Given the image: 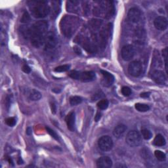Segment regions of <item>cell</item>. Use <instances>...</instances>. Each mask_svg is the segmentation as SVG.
<instances>
[{"mask_svg":"<svg viewBox=\"0 0 168 168\" xmlns=\"http://www.w3.org/2000/svg\"><path fill=\"white\" fill-rule=\"evenodd\" d=\"M48 23L45 21L35 22L31 28H29L28 37L31 43L35 47L39 48L45 43V39L47 34Z\"/></svg>","mask_w":168,"mask_h":168,"instance_id":"6da1fadb","label":"cell"},{"mask_svg":"<svg viewBox=\"0 0 168 168\" xmlns=\"http://www.w3.org/2000/svg\"><path fill=\"white\" fill-rule=\"evenodd\" d=\"M80 21L78 18L72 15H65L60 22V28L67 38H71L79 28Z\"/></svg>","mask_w":168,"mask_h":168,"instance_id":"7a4b0ae2","label":"cell"},{"mask_svg":"<svg viewBox=\"0 0 168 168\" xmlns=\"http://www.w3.org/2000/svg\"><path fill=\"white\" fill-rule=\"evenodd\" d=\"M28 6L32 15L37 19L44 18L51 12V8L46 2L32 1L28 2Z\"/></svg>","mask_w":168,"mask_h":168,"instance_id":"3957f363","label":"cell"},{"mask_svg":"<svg viewBox=\"0 0 168 168\" xmlns=\"http://www.w3.org/2000/svg\"><path fill=\"white\" fill-rule=\"evenodd\" d=\"M114 6L112 1H104L100 2V7H96L94 9V15L100 16L104 14L106 19H110L114 14Z\"/></svg>","mask_w":168,"mask_h":168,"instance_id":"277c9868","label":"cell"},{"mask_svg":"<svg viewBox=\"0 0 168 168\" xmlns=\"http://www.w3.org/2000/svg\"><path fill=\"white\" fill-rule=\"evenodd\" d=\"M69 76L72 79L80 80L84 82H91L95 79V74L93 71L78 72L73 70L70 72Z\"/></svg>","mask_w":168,"mask_h":168,"instance_id":"5b68a950","label":"cell"},{"mask_svg":"<svg viewBox=\"0 0 168 168\" xmlns=\"http://www.w3.org/2000/svg\"><path fill=\"white\" fill-rule=\"evenodd\" d=\"M125 141L128 145L135 147L141 145L142 138L139 132L137 131H131L126 135Z\"/></svg>","mask_w":168,"mask_h":168,"instance_id":"8992f818","label":"cell"},{"mask_svg":"<svg viewBox=\"0 0 168 168\" xmlns=\"http://www.w3.org/2000/svg\"><path fill=\"white\" fill-rule=\"evenodd\" d=\"M58 43L57 35L54 32L50 31L46 35L45 39V49L47 51H52L56 47Z\"/></svg>","mask_w":168,"mask_h":168,"instance_id":"52a82bcc","label":"cell"},{"mask_svg":"<svg viewBox=\"0 0 168 168\" xmlns=\"http://www.w3.org/2000/svg\"><path fill=\"white\" fill-rule=\"evenodd\" d=\"M98 146L101 151H109L113 147V141L109 136L105 135L101 137L98 141Z\"/></svg>","mask_w":168,"mask_h":168,"instance_id":"ba28073f","label":"cell"},{"mask_svg":"<svg viewBox=\"0 0 168 168\" xmlns=\"http://www.w3.org/2000/svg\"><path fill=\"white\" fill-rule=\"evenodd\" d=\"M142 70V66L141 62L139 61H133L131 62L129 67H128V71L129 74L134 77L139 76Z\"/></svg>","mask_w":168,"mask_h":168,"instance_id":"9c48e42d","label":"cell"},{"mask_svg":"<svg viewBox=\"0 0 168 168\" xmlns=\"http://www.w3.org/2000/svg\"><path fill=\"white\" fill-rule=\"evenodd\" d=\"M122 57L125 61H129L133 58L135 55V49L131 45H125L122 49Z\"/></svg>","mask_w":168,"mask_h":168,"instance_id":"30bf717a","label":"cell"},{"mask_svg":"<svg viewBox=\"0 0 168 168\" xmlns=\"http://www.w3.org/2000/svg\"><path fill=\"white\" fill-rule=\"evenodd\" d=\"M128 19L133 23H137L141 18V13L140 10L137 7H133L129 9L128 12Z\"/></svg>","mask_w":168,"mask_h":168,"instance_id":"8fae6325","label":"cell"},{"mask_svg":"<svg viewBox=\"0 0 168 168\" xmlns=\"http://www.w3.org/2000/svg\"><path fill=\"white\" fill-rule=\"evenodd\" d=\"M152 80L158 84H164L166 81V76L163 71L154 70L152 74Z\"/></svg>","mask_w":168,"mask_h":168,"instance_id":"7c38bea8","label":"cell"},{"mask_svg":"<svg viewBox=\"0 0 168 168\" xmlns=\"http://www.w3.org/2000/svg\"><path fill=\"white\" fill-rule=\"evenodd\" d=\"M154 26L158 30H165L167 28V20L164 16H158L154 21Z\"/></svg>","mask_w":168,"mask_h":168,"instance_id":"4fadbf2b","label":"cell"},{"mask_svg":"<svg viewBox=\"0 0 168 168\" xmlns=\"http://www.w3.org/2000/svg\"><path fill=\"white\" fill-rule=\"evenodd\" d=\"M65 120L66 122H67L68 129L70 131H74L75 130V122H76V116L74 112H70L66 116Z\"/></svg>","mask_w":168,"mask_h":168,"instance_id":"5bb4252c","label":"cell"},{"mask_svg":"<svg viewBox=\"0 0 168 168\" xmlns=\"http://www.w3.org/2000/svg\"><path fill=\"white\" fill-rule=\"evenodd\" d=\"M97 166L100 168H110L112 166V161L108 156H103L97 161Z\"/></svg>","mask_w":168,"mask_h":168,"instance_id":"9a60e30c","label":"cell"},{"mask_svg":"<svg viewBox=\"0 0 168 168\" xmlns=\"http://www.w3.org/2000/svg\"><path fill=\"white\" fill-rule=\"evenodd\" d=\"M101 74L103 76V78L105 81V86H110L113 83L114 81V76L109 73V72L105 71V70H100Z\"/></svg>","mask_w":168,"mask_h":168,"instance_id":"2e32d148","label":"cell"},{"mask_svg":"<svg viewBox=\"0 0 168 168\" xmlns=\"http://www.w3.org/2000/svg\"><path fill=\"white\" fill-rule=\"evenodd\" d=\"M126 130H127V127H126V125L124 124L118 125L114 128V129L113 135L116 138H120L124 135Z\"/></svg>","mask_w":168,"mask_h":168,"instance_id":"e0dca14e","label":"cell"},{"mask_svg":"<svg viewBox=\"0 0 168 168\" xmlns=\"http://www.w3.org/2000/svg\"><path fill=\"white\" fill-rule=\"evenodd\" d=\"M61 11V2L54 1L52 2V8L51 9V16L53 19H55ZM50 12V13H51Z\"/></svg>","mask_w":168,"mask_h":168,"instance_id":"ac0fdd59","label":"cell"},{"mask_svg":"<svg viewBox=\"0 0 168 168\" xmlns=\"http://www.w3.org/2000/svg\"><path fill=\"white\" fill-rule=\"evenodd\" d=\"M79 2L77 1H68L67 3V9L70 13H76L79 11Z\"/></svg>","mask_w":168,"mask_h":168,"instance_id":"d6986e66","label":"cell"},{"mask_svg":"<svg viewBox=\"0 0 168 168\" xmlns=\"http://www.w3.org/2000/svg\"><path fill=\"white\" fill-rule=\"evenodd\" d=\"M153 143L156 147H164L166 145V141L163 135L158 134L155 137Z\"/></svg>","mask_w":168,"mask_h":168,"instance_id":"ffe728a7","label":"cell"},{"mask_svg":"<svg viewBox=\"0 0 168 168\" xmlns=\"http://www.w3.org/2000/svg\"><path fill=\"white\" fill-rule=\"evenodd\" d=\"M29 97L32 100H39L41 98V93L35 89H32L29 93Z\"/></svg>","mask_w":168,"mask_h":168,"instance_id":"44dd1931","label":"cell"},{"mask_svg":"<svg viewBox=\"0 0 168 168\" xmlns=\"http://www.w3.org/2000/svg\"><path fill=\"white\" fill-rule=\"evenodd\" d=\"M102 22L101 20H98V19H93L90 23V27L93 30H98L100 29V27L102 25Z\"/></svg>","mask_w":168,"mask_h":168,"instance_id":"7402d4cb","label":"cell"},{"mask_svg":"<svg viewBox=\"0 0 168 168\" xmlns=\"http://www.w3.org/2000/svg\"><path fill=\"white\" fill-rule=\"evenodd\" d=\"M135 109H137V110L139 111V112H147L150 110V107L148 105H146V104H142V103H137L135 105Z\"/></svg>","mask_w":168,"mask_h":168,"instance_id":"603a6c76","label":"cell"},{"mask_svg":"<svg viewBox=\"0 0 168 168\" xmlns=\"http://www.w3.org/2000/svg\"><path fill=\"white\" fill-rule=\"evenodd\" d=\"M82 99L79 96H73L70 98V103L72 106H76L82 103Z\"/></svg>","mask_w":168,"mask_h":168,"instance_id":"cb8c5ba5","label":"cell"},{"mask_svg":"<svg viewBox=\"0 0 168 168\" xmlns=\"http://www.w3.org/2000/svg\"><path fill=\"white\" fill-rule=\"evenodd\" d=\"M154 155L156 159L160 161H164L166 159V154L160 151H156L154 152Z\"/></svg>","mask_w":168,"mask_h":168,"instance_id":"d4e9b609","label":"cell"},{"mask_svg":"<svg viewBox=\"0 0 168 168\" xmlns=\"http://www.w3.org/2000/svg\"><path fill=\"white\" fill-rule=\"evenodd\" d=\"M141 133H142V137L146 140L151 139L152 137V133H151V131L145 128H144L141 130Z\"/></svg>","mask_w":168,"mask_h":168,"instance_id":"484cf974","label":"cell"},{"mask_svg":"<svg viewBox=\"0 0 168 168\" xmlns=\"http://www.w3.org/2000/svg\"><path fill=\"white\" fill-rule=\"evenodd\" d=\"M109 102L108 100L106 99H103L100 100L99 103H97V106L99 109H101V110H105L106 109L108 106H109Z\"/></svg>","mask_w":168,"mask_h":168,"instance_id":"4316f807","label":"cell"},{"mask_svg":"<svg viewBox=\"0 0 168 168\" xmlns=\"http://www.w3.org/2000/svg\"><path fill=\"white\" fill-rule=\"evenodd\" d=\"M70 66L68 64H64L62 66H59L58 67H56L55 68V71L57 72H64L67 71L70 69Z\"/></svg>","mask_w":168,"mask_h":168,"instance_id":"83f0119b","label":"cell"},{"mask_svg":"<svg viewBox=\"0 0 168 168\" xmlns=\"http://www.w3.org/2000/svg\"><path fill=\"white\" fill-rule=\"evenodd\" d=\"M122 93L125 97H128L131 94V89L127 86H124L122 88Z\"/></svg>","mask_w":168,"mask_h":168,"instance_id":"f1b7e54d","label":"cell"},{"mask_svg":"<svg viewBox=\"0 0 168 168\" xmlns=\"http://www.w3.org/2000/svg\"><path fill=\"white\" fill-rule=\"evenodd\" d=\"M5 123L7 125L10 126V127H13L16 124V119L13 117L8 118L5 119Z\"/></svg>","mask_w":168,"mask_h":168,"instance_id":"f546056e","label":"cell"},{"mask_svg":"<svg viewBox=\"0 0 168 168\" xmlns=\"http://www.w3.org/2000/svg\"><path fill=\"white\" fill-rule=\"evenodd\" d=\"M162 55L163 58L165 61V67H166V72H167V47H166L165 49L162 50Z\"/></svg>","mask_w":168,"mask_h":168,"instance_id":"4dcf8cb0","label":"cell"},{"mask_svg":"<svg viewBox=\"0 0 168 168\" xmlns=\"http://www.w3.org/2000/svg\"><path fill=\"white\" fill-rule=\"evenodd\" d=\"M46 129L48 133H49L53 138H55V139L58 140V136L57 135V134L55 133V131H54L53 129H50L49 128H46Z\"/></svg>","mask_w":168,"mask_h":168,"instance_id":"1f68e13d","label":"cell"},{"mask_svg":"<svg viewBox=\"0 0 168 168\" xmlns=\"http://www.w3.org/2000/svg\"><path fill=\"white\" fill-rule=\"evenodd\" d=\"M30 21V16L29 14L27 13V12H25V13L23 14L22 19H21V22H28Z\"/></svg>","mask_w":168,"mask_h":168,"instance_id":"d6a6232c","label":"cell"},{"mask_svg":"<svg viewBox=\"0 0 168 168\" xmlns=\"http://www.w3.org/2000/svg\"><path fill=\"white\" fill-rule=\"evenodd\" d=\"M22 70H23L24 72H25L26 74H29V73L31 72V68H30L28 66L26 65V64L23 66V67H22Z\"/></svg>","mask_w":168,"mask_h":168,"instance_id":"836d02e7","label":"cell"},{"mask_svg":"<svg viewBox=\"0 0 168 168\" xmlns=\"http://www.w3.org/2000/svg\"><path fill=\"white\" fill-rule=\"evenodd\" d=\"M101 116H102V114L100 112H98L97 113V114H96V116H95V120L96 122H98L99 120V119L101 118Z\"/></svg>","mask_w":168,"mask_h":168,"instance_id":"e575fe53","label":"cell"},{"mask_svg":"<svg viewBox=\"0 0 168 168\" xmlns=\"http://www.w3.org/2000/svg\"><path fill=\"white\" fill-rule=\"evenodd\" d=\"M140 96H141V97H142V98H147L150 96V93H148V92L142 93L141 94Z\"/></svg>","mask_w":168,"mask_h":168,"instance_id":"d590c367","label":"cell"},{"mask_svg":"<svg viewBox=\"0 0 168 168\" xmlns=\"http://www.w3.org/2000/svg\"><path fill=\"white\" fill-rule=\"evenodd\" d=\"M51 108L52 112L53 114H55V112H56V105L55 104H54L53 103H52L51 104Z\"/></svg>","mask_w":168,"mask_h":168,"instance_id":"8d00e7d4","label":"cell"},{"mask_svg":"<svg viewBox=\"0 0 168 168\" xmlns=\"http://www.w3.org/2000/svg\"><path fill=\"white\" fill-rule=\"evenodd\" d=\"M74 51L77 53V54H78V55H80V54L82 53V51L80 50V49L79 47H74Z\"/></svg>","mask_w":168,"mask_h":168,"instance_id":"74e56055","label":"cell"},{"mask_svg":"<svg viewBox=\"0 0 168 168\" xmlns=\"http://www.w3.org/2000/svg\"><path fill=\"white\" fill-rule=\"evenodd\" d=\"M32 129L31 128H28L27 129H26V134L30 135L32 134Z\"/></svg>","mask_w":168,"mask_h":168,"instance_id":"f35d334b","label":"cell"}]
</instances>
